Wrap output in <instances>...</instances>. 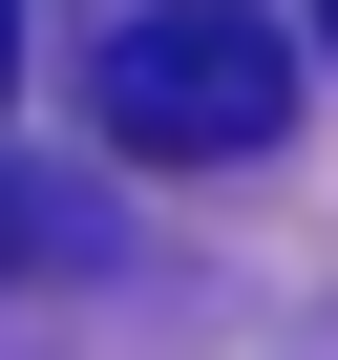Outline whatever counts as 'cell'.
Instances as JSON below:
<instances>
[{
  "mask_svg": "<svg viewBox=\"0 0 338 360\" xmlns=\"http://www.w3.org/2000/svg\"><path fill=\"white\" fill-rule=\"evenodd\" d=\"M296 127V22L275 0H148L106 43V148L127 169H233Z\"/></svg>",
  "mask_w": 338,
  "mask_h": 360,
  "instance_id": "obj_1",
  "label": "cell"
},
{
  "mask_svg": "<svg viewBox=\"0 0 338 360\" xmlns=\"http://www.w3.org/2000/svg\"><path fill=\"white\" fill-rule=\"evenodd\" d=\"M22 255H43V212H22V169H0V276H22Z\"/></svg>",
  "mask_w": 338,
  "mask_h": 360,
  "instance_id": "obj_2",
  "label": "cell"
},
{
  "mask_svg": "<svg viewBox=\"0 0 338 360\" xmlns=\"http://www.w3.org/2000/svg\"><path fill=\"white\" fill-rule=\"evenodd\" d=\"M0 85H22V0H0Z\"/></svg>",
  "mask_w": 338,
  "mask_h": 360,
  "instance_id": "obj_3",
  "label": "cell"
},
{
  "mask_svg": "<svg viewBox=\"0 0 338 360\" xmlns=\"http://www.w3.org/2000/svg\"><path fill=\"white\" fill-rule=\"evenodd\" d=\"M317 43H338V0H317Z\"/></svg>",
  "mask_w": 338,
  "mask_h": 360,
  "instance_id": "obj_4",
  "label": "cell"
}]
</instances>
